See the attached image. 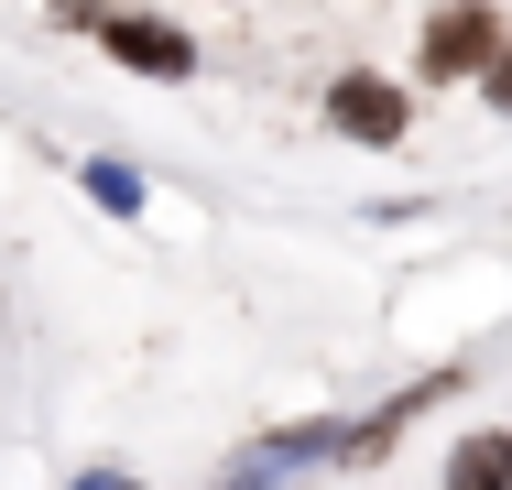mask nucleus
Wrapping results in <instances>:
<instances>
[{
    "mask_svg": "<svg viewBox=\"0 0 512 490\" xmlns=\"http://www.w3.org/2000/svg\"><path fill=\"white\" fill-rule=\"evenodd\" d=\"M327 120H338L349 142H404V98L382 88V77H338V88H327Z\"/></svg>",
    "mask_w": 512,
    "mask_h": 490,
    "instance_id": "obj_2",
    "label": "nucleus"
},
{
    "mask_svg": "<svg viewBox=\"0 0 512 490\" xmlns=\"http://www.w3.org/2000/svg\"><path fill=\"white\" fill-rule=\"evenodd\" d=\"M491 109H512V55H491Z\"/></svg>",
    "mask_w": 512,
    "mask_h": 490,
    "instance_id": "obj_6",
    "label": "nucleus"
},
{
    "mask_svg": "<svg viewBox=\"0 0 512 490\" xmlns=\"http://www.w3.org/2000/svg\"><path fill=\"white\" fill-rule=\"evenodd\" d=\"M99 44L120 66H142V77H197V44L175 33V22H142V11H99Z\"/></svg>",
    "mask_w": 512,
    "mask_h": 490,
    "instance_id": "obj_1",
    "label": "nucleus"
},
{
    "mask_svg": "<svg viewBox=\"0 0 512 490\" xmlns=\"http://www.w3.org/2000/svg\"><path fill=\"white\" fill-rule=\"evenodd\" d=\"M491 66V11H436L425 22V77H469Z\"/></svg>",
    "mask_w": 512,
    "mask_h": 490,
    "instance_id": "obj_3",
    "label": "nucleus"
},
{
    "mask_svg": "<svg viewBox=\"0 0 512 490\" xmlns=\"http://www.w3.org/2000/svg\"><path fill=\"white\" fill-rule=\"evenodd\" d=\"M77 490H142V480H120V469H88V480H77Z\"/></svg>",
    "mask_w": 512,
    "mask_h": 490,
    "instance_id": "obj_7",
    "label": "nucleus"
},
{
    "mask_svg": "<svg viewBox=\"0 0 512 490\" xmlns=\"http://www.w3.org/2000/svg\"><path fill=\"white\" fill-rule=\"evenodd\" d=\"M88 196H99V207H120V218H131V207H142V175H131V164H88Z\"/></svg>",
    "mask_w": 512,
    "mask_h": 490,
    "instance_id": "obj_5",
    "label": "nucleus"
},
{
    "mask_svg": "<svg viewBox=\"0 0 512 490\" xmlns=\"http://www.w3.org/2000/svg\"><path fill=\"white\" fill-rule=\"evenodd\" d=\"M447 490H512V436H469L447 458Z\"/></svg>",
    "mask_w": 512,
    "mask_h": 490,
    "instance_id": "obj_4",
    "label": "nucleus"
}]
</instances>
